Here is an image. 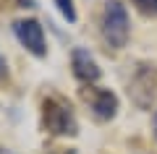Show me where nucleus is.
I'll list each match as a JSON object with an SVG mask.
<instances>
[{
  "label": "nucleus",
  "mask_w": 157,
  "mask_h": 154,
  "mask_svg": "<svg viewBox=\"0 0 157 154\" xmlns=\"http://www.w3.org/2000/svg\"><path fill=\"white\" fill-rule=\"evenodd\" d=\"M42 126L52 136H76L78 123L73 115L71 105L63 102L60 97H47L42 102Z\"/></svg>",
  "instance_id": "1"
},
{
  "label": "nucleus",
  "mask_w": 157,
  "mask_h": 154,
  "mask_svg": "<svg viewBox=\"0 0 157 154\" xmlns=\"http://www.w3.org/2000/svg\"><path fill=\"white\" fill-rule=\"evenodd\" d=\"M102 37L110 44L113 50H123L126 42H128V13H126V6L121 0H107L105 8H102Z\"/></svg>",
  "instance_id": "2"
},
{
  "label": "nucleus",
  "mask_w": 157,
  "mask_h": 154,
  "mask_svg": "<svg viewBox=\"0 0 157 154\" xmlns=\"http://www.w3.org/2000/svg\"><path fill=\"white\" fill-rule=\"evenodd\" d=\"M13 34H16V39L34 58H45L47 55L45 32H42V24H39L37 18H21V21H16L13 24Z\"/></svg>",
  "instance_id": "3"
},
{
  "label": "nucleus",
  "mask_w": 157,
  "mask_h": 154,
  "mask_svg": "<svg viewBox=\"0 0 157 154\" xmlns=\"http://www.w3.org/2000/svg\"><path fill=\"white\" fill-rule=\"evenodd\" d=\"M131 97L139 107H149L157 99V71L152 66H141L131 78Z\"/></svg>",
  "instance_id": "4"
},
{
  "label": "nucleus",
  "mask_w": 157,
  "mask_h": 154,
  "mask_svg": "<svg viewBox=\"0 0 157 154\" xmlns=\"http://www.w3.org/2000/svg\"><path fill=\"white\" fill-rule=\"evenodd\" d=\"M86 102L92 105V112H94L97 120H113L118 112V97L110 92V89H89L84 92Z\"/></svg>",
  "instance_id": "5"
},
{
  "label": "nucleus",
  "mask_w": 157,
  "mask_h": 154,
  "mask_svg": "<svg viewBox=\"0 0 157 154\" xmlns=\"http://www.w3.org/2000/svg\"><path fill=\"white\" fill-rule=\"evenodd\" d=\"M71 66H73V76H76L78 81H84V84H94V81H100V76H102L97 60L89 55V50H84V47H76L71 52Z\"/></svg>",
  "instance_id": "6"
},
{
  "label": "nucleus",
  "mask_w": 157,
  "mask_h": 154,
  "mask_svg": "<svg viewBox=\"0 0 157 154\" xmlns=\"http://www.w3.org/2000/svg\"><path fill=\"white\" fill-rule=\"evenodd\" d=\"M136 6V11L141 13V16H152L157 18V0H131Z\"/></svg>",
  "instance_id": "7"
},
{
  "label": "nucleus",
  "mask_w": 157,
  "mask_h": 154,
  "mask_svg": "<svg viewBox=\"0 0 157 154\" xmlns=\"http://www.w3.org/2000/svg\"><path fill=\"white\" fill-rule=\"evenodd\" d=\"M55 6H58L60 16L66 18L68 24H73V21H76V8H73V0H55Z\"/></svg>",
  "instance_id": "8"
},
{
  "label": "nucleus",
  "mask_w": 157,
  "mask_h": 154,
  "mask_svg": "<svg viewBox=\"0 0 157 154\" xmlns=\"http://www.w3.org/2000/svg\"><path fill=\"white\" fill-rule=\"evenodd\" d=\"M11 8H32V0H0V11H11Z\"/></svg>",
  "instance_id": "9"
},
{
  "label": "nucleus",
  "mask_w": 157,
  "mask_h": 154,
  "mask_svg": "<svg viewBox=\"0 0 157 154\" xmlns=\"http://www.w3.org/2000/svg\"><path fill=\"white\" fill-rule=\"evenodd\" d=\"M3 78H8V66H6V60L0 58V81H3Z\"/></svg>",
  "instance_id": "10"
},
{
  "label": "nucleus",
  "mask_w": 157,
  "mask_h": 154,
  "mask_svg": "<svg viewBox=\"0 0 157 154\" xmlns=\"http://www.w3.org/2000/svg\"><path fill=\"white\" fill-rule=\"evenodd\" d=\"M0 154H13V152H8V149H3V146H0Z\"/></svg>",
  "instance_id": "11"
},
{
  "label": "nucleus",
  "mask_w": 157,
  "mask_h": 154,
  "mask_svg": "<svg viewBox=\"0 0 157 154\" xmlns=\"http://www.w3.org/2000/svg\"><path fill=\"white\" fill-rule=\"evenodd\" d=\"M155 131H157V112H155Z\"/></svg>",
  "instance_id": "12"
}]
</instances>
